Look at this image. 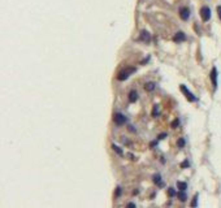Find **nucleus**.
Here are the masks:
<instances>
[{
    "mask_svg": "<svg viewBox=\"0 0 221 208\" xmlns=\"http://www.w3.org/2000/svg\"><path fill=\"white\" fill-rule=\"evenodd\" d=\"M139 40H142L145 43H148L150 40H151V35H150V33H147L146 30L140 31V37H139Z\"/></svg>",
    "mask_w": 221,
    "mask_h": 208,
    "instance_id": "nucleus-8",
    "label": "nucleus"
},
{
    "mask_svg": "<svg viewBox=\"0 0 221 208\" xmlns=\"http://www.w3.org/2000/svg\"><path fill=\"white\" fill-rule=\"evenodd\" d=\"M200 17H202V20L204 21V22H207L211 18V9H209V7H202Z\"/></svg>",
    "mask_w": 221,
    "mask_h": 208,
    "instance_id": "nucleus-2",
    "label": "nucleus"
},
{
    "mask_svg": "<svg viewBox=\"0 0 221 208\" xmlns=\"http://www.w3.org/2000/svg\"><path fill=\"white\" fill-rule=\"evenodd\" d=\"M154 182H155V184L161 185V177H160V174H155L154 176Z\"/></svg>",
    "mask_w": 221,
    "mask_h": 208,
    "instance_id": "nucleus-15",
    "label": "nucleus"
},
{
    "mask_svg": "<svg viewBox=\"0 0 221 208\" xmlns=\"http://www.w3.org/2000/svg\"><path fill=\"white\" fill-rule=\"evenodd\" d=\"M217 14H218V18L221 20V5L217 7Z\"/></svg>",
    "mask_w": 221,
    "mask_h": 208,
    "instance_id": "nucleus-21",
    "label": "nucleus"
},
{
    "mask_svg": "<svg viewBox=\"0 0 221 208\" xmlns=\"http://www.w3.org/2000/svg\"><path fill=\"white\" fill-rule=\"evenodd\" d=\"M180 17L183 21H187L189 17H190V9H189V8H186V7L180 8Z\"/></svg>",
    "mask_w": 221,
    "mask_h": 208,
    "instance_id": "nucleus-6",
    "label": "nucleus"
},
{
    "mask_svg": "<svg viewBox=\"0 0 221 208\" xmlns=\"http://www.w3.org/2000/svg\"><path fill=\"white\" fill-rule=\"evenodd\" d=\"M128 207H131V208H134V207H135V204H134V203H129V204H128Z\"/></svg>",
    "mask_w": 221,
    "mask_h": 208,
    "instance_id": "nucleus-24",
    "label": "nucleus"
},
{
    "mask_svg": "<svg viewBox=\"0 0 221 208\" xmlns=\"http://www.w3.org/2000/svg\"><path fill=\"white\" fill-rule=\"evenodd\" d=\"M209 77H211L212 85H213V89L216 90V89H217V69H216V66H213V68H212V70H211V74H209Z\"/></svg>",
    "mask_w": 221,
    "mask_h": 208,
    "instance_id": "nucleus-5",
    "label": "nucleus"
},
{
    "mask_svg": "<svg viewBox=\"0 0 221 208\" xmlns=\"http://www.w3.org/2000/svg\"><path fill=\"white\" fill-rule=\"evenodd\" d=\"M120 194H121V187H117V189H116V195L120 196Z\"/></svg>",
    "mask_w": 221,
    "mask_h": 208,
    "instance_id": "nucleus-23",
    "label": "nucleus"
},
{
    "mask_svg": "<svg viewBox=\"0 0 221 208\" xmlns=\"http://www.w3.org/2000/svg\"><path fill=\"white\" fill-rule=\"evenodd\" d=\"M189 165H190V164H189V161H187V160H185L183 163H181V168H183V169H185V168H187Z\"/></svg>",
    "mask_w": 221,
    "mask_h": 208,
    "instance_id": "nucleus-20",
    "label": "nucleus"
},
{
    "mask_svg": "<svg viewBox=\"0 0 221 208\" xmlns=\"http://www.w3.org/2000/svg\"><path fill=\"white\" fill-rule=\"evenodd\" d=\"M177 196H178V199L181 202H186V199H187L186 194H185V191H182V190H180V193L177 194Z\"/></svg>",
    "mask_w": 221,
    "mask_h": 208,
    "instance_id": "nucleus-12",
    "label": "nucleus"
},
{
    "mask_svg": "<svg viewBox=\"0 0 221 208\" xmlns=\"http://www.w3.org/2000/svg\"><path fill=\"white\" fill-rule=\"evenodd\" d=\"M197 205H198V194L194 195L192 202H191V207H197Z\"/></svg>",
    "mask_w": 221,
    "mask_h": 208,
    "instance_id": "nucleus-16",
    "label": "nucleus"
},
{
    "mask_svg": "<svg viewBox=\"0 0 221 208\" xmlns=\"http://www.w3.org/2000/svg\"><path fill=\"white\" fill-rule=\"evenodd\" d=\"M154 117H157V115H159V106L157 104H155L154 106V108H152V113H151Z\"/></svg>",
    "mask_w": 221,
    "mask_h": 208,
    "instance_id": "nucleus-14",
    "label": "nucleus"
},
{
    "mask_svg": "<svg viewBox=\"0 0 221 208\" xmlns=\"http://www.w3.org/2000/svg\"><path fill=\"white\" fill-rule=\"evenodd\" d=\"M112 150H113L114 152H116L117 155H120V156H122V153H124V152H122V150L118 146H116V144H112Z\"/></svg>",
    "mask_w": 221,
    "mask_h": 208,
    "instance_id": "nucleus-13",
    "label": "nucleus"
},
{
    "mask_svg": "<svg viewBox=\"0 0 221 208\" xmlns=\"http://www.w3.org/2000/svg\"><path fill=\"white\" fill-rule=\"evenodd\" d=\"M183 40H186V35H185V33H182V31L176 33V35L173 37V42L180 43V42H183Z\"/></svg>",
    "mask_w": 221,
    "mask_h": 208,
    "instance_id": "nucleus-7",
    "label": "nucleus"
},
{
    "mask_svg": "<svg viewBox=\"0 0 221 208\" xmlns=\"http://www.w3.org/2000/svg\"><path fill=\"white\" fill-rule=\"evenodd\" d=\"M180 89H181V91L185 94V96H186V99H187L189 101H195V100H197V98L192 95V92H191V91H189V90L186 89V86L181 85V87H180Z\"/></svg>",
    "mask_w": 221,
    "mask_h": 208,
    "instance_id": "nucleus-3",
    "label": "nucleus"
},
{
    "mask_svg": "<svg viewBox=\"0 0 221 208\" xmlns=\"http://www.w3.org/2000/svg\"><path fill=\"white\" fill-rule=\"evenodd\" d=\"M168 194H169V196H174V195H176V191H174V189H172V187H169V189H168Z\"/></svg>",
    "mask_w": 221,
    "mask_h": 208,
    "instance_id": "nucleus-19",
    "label": "nucleus"
},
{
    "mask_svg": "<svg viewBox=\"0 0 221 208\" xmlns=\"http://www.w3.org/2000/svg\"><path fill=\"white\" fill-rule=\"evenodd\" d=\"M171 125H172V127H173V129H177V127L180 126V120H178V118H176V120L173 121V122H172Z\"/></svg>",
    "mask_w": 221,
    "mask_h": 208,
    "instance_id": "nucleus-17",
    "label": "nucleus"
},
{
    "mask_svg": "<svg viewBox=\"0 0 221 208\" xmlns=\"http://www.w3.org/2000/svg\"><path fill=\"white\" fill-rule=\"evenodd\" d=\"M137 70V69L134 68V66H128L126 69H122V70L117 74V80L118 81H125V80H128V78L134 73Z\"/></svg>",
    "mask_w": 221,
    "mask_h": 208,
    "instance_id": "nucleus-1",
    "label": "nucleus"
},
{
    "mask_svg": "<svg viewBox=\"0 0 221 208\" xmlns=\"http://www.w3.org/2000/svg\"><path fill=\"white\" fill-rule=\"evenodd\" d=\"M177 187H178L180 190H182V191H185V190L187 189V184H186V182H181V181H178V182H177Z\"/></svg>",
    "mask_w": 221,
    "mask_h": 208,
    "instance_id": "nucleus-11",
    "label": "nucleus"
},
{
    "mask_svg": "<svg viewBox=\"0 0 221 208\" xmlns=\"http://www.w3.org/2000/svg\"><path fill=\"white\" fill-rule=\"evenodd\" d=\"M137 99H138V92H137L135 90H131V91L129 92V101H130V103H135Z\"/></svg>",
    "mask_w": 221,
    "mask_h": 208,
    "instance_id": "nucleus-9",
    "label": "nucleus"
},
{
    "mask_svg": "<svg viewBox=\"0 0 221 208\" xmlns=\"http://www.w3.org/2000/svg\"><path fill=\"white\" fill-rule=\"evenodd\" d=\"M113 121L116 122L117 125H124L126 122V117L124 116L122 113H114L113 115Z\"/></svg>",
    "mask_w": 221,
    "mask_h": 208,
    "instance_id": "nucleus-4",
    "label": "nucleus"
},
{
    "mask_svg": "<svg viewBox=\"0 0 221 208\" xmlns=\"http://www.w3.org/2000/svg\"><path fill=\"white\" fill-rule=\"evenodd\" d=\"M177 146H178L180 148H182V147L185 146V139H183V138H180L178 142H177Z\"/></svg>",
    "mask_w": 221,
    "mask_h": 208,
    "instance_id": "nucleus-18",
    "label": "nucleus"
},
{
    "mask_svg": "<svg viewBox=\"0 0 221 208\" xmlns=\"http://www.w3.org/2000/svg\"><path fill=\"white\" fill-rule=\"evenodd\" d=\"M165 137H166V134H165V133H163V134H160V135L157 137V139H164Z\"/></svg>",
    "mask_w": 221,
    "mask_h": 208,
    "instance_id": "nucleus-22",
    "label": "nucleus"
},
{
    "mask_svg": "<svg viewBox=\"0 0 221 208\" xmlns=\"http://www.w3.org/2000/svg\"><path fill=\"white\" fill-rule=\"evenodd\" d=\"M145 90L146 91H154L155 90V83L154 82H148L145 85Z\"/></svg>",
    "mask_w": 221,
    "mask_h": 208,
    "instance_id": "nucleus-10",
    "label": "nucleus"
}]
</instances>
